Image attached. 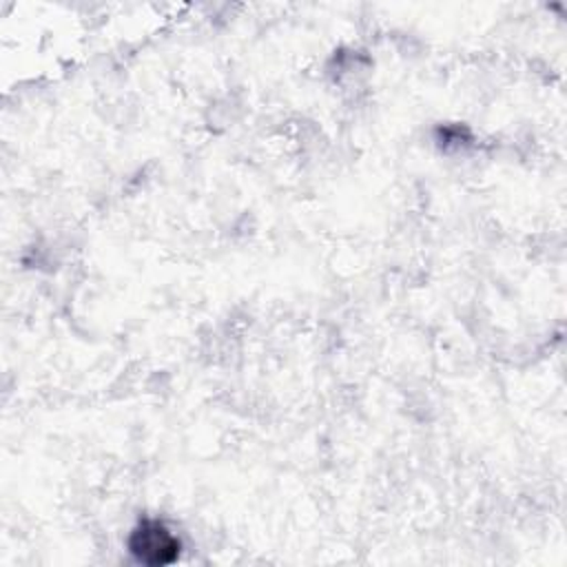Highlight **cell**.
<instances>
[{
  "mask_svg": "<svg viewBox=\"0 0 567 567\" xmlns=\"http://www.w3.org/2000/svg\"><path fill=\"white\" fill-rule=\"evenodd\" d=\"M128 547L146 565H166L179 554V540L159 520L140 523L131 534Z\"/></svg>",
  "mask_w": 567,
  "mask_h": 567,
  "instance_id": "cell-1",
  "label": "cell"
}]
</instances>
